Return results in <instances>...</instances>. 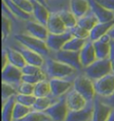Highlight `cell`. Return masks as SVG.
<instances>
[{
  "mask_svg": "<svg viewBox=\"0 0 114 121\" xmlns=\"http://www.w3.org/2000/svg\"><path fill=\"white\" fill-rule=\"evenodd\" d=\"M2 69L4 68L6 65L9 63L8 61V57H7V53H6V51L4 49V47L2 48Z\"/></svg>",
  "mask_w": 114,
  "mask_h": 121,
  "instance_id": "cell-45",
  "label": "cell"
},
{
  "mask_svg": "<svg viewBox=\"0 0 114 121\" xmlns=\"http://www.w3.org/2000/svg\"><path fill=\"white\" fill-rule=\"evenodd\" d=\"M45 79H48V78L46 77V73L43 71V69H42L41 72H39L38 74H34V75H22V81L27 82V83L33 84V85H36L37 83Z\"/></svg>",
  "mask_w": 114,
  "mask_h": 121,
  "instance_id": "cell-37",
  "label": "cell"
},
{
  "mask_svg": "<svg viewBox=\"0 0 114 121\" xmlns=\"http://www.w3.org/2000/svg\"><path fill=\"white\" fill-rule=\"evenodd\" d=\"M70 10L79 19L91 10L89 0H70Z\"/></svg>",
  "mask_w": 114,
  "mask_h": 121,
  "instance_id": "cell-21",
  "label": "cell"
},
{
  "mask_svg": "<svg viewBox=\"0 0 114 121\" xmlns=\"http://www.w3.org/2000/svg\"><path fill=\"white\" fill-rule=\"evenodd\" d=\"M87 41H88V39H82V38L72 37L70 40L66 42V44L63 45L62 49L68 50V51H73V52H79Z\"/></svg>",
  "mask_w": 114,
  "mask_h": 121,
  "instance_id": "cell-32",
  "label": "cell"
},
{
  "mask_svg": "<svg viewBox=\"0 0 114 121\" xmlns=\"http://www.w3.org/2000/svg\"><path fill=\"white\" fill-rule=\"evenodd\" d=\"M3 45H11L12 47L15 48L16 50H18L20 53H22L23 58L25 59L27 63L42 67L43 64H44V62H45V58L42 56V55H40L39 53L34 52L33 50H31L30 48L26 47V46H24V45H22L18 41H16L15 39H13V38H10L6 43H4Z\"/></svg>",
  "mask_w": 114,
  "mask_h": 121,
  "instance_id": "cell-5",
  "label": "cell"
},
{
  "mask_svg": "<svg viewBox=\"0 0 114 121\" xmlns=\"http://www.w3.org/2000/svg\"><path fill=\"white\" fill-rule=\"evenodd\" d=\"M70 33L72 35V37L78 38H82V39H89V36H90V31L86 30L85 28L77 25L74 28L70 30Z\"/></svg>",
  "mask_w": 114,
  "mask_h": 121,
  "instance_id": "cell-38",
  "label": "cell"
},
{
  "mask_svg": "<svg viewBox=\"0 0 114 121\" xmlns=\"http://www.w3.org/2000/svg\"><path fill=\"white\" fill-rule=\"evenodd\" d=\"M95 94L99 97H108L114 93V73L111 72L94 81Z\"/></svg>",
  "mask_w": 114,
  "mask_h": 121,
  "instance_id": "cell-7",
  "label": "cell"
},
{
  "mask_svg": "<svg viewBox=\"0 0 114 121\" xmlns=\"http://www.w3.org/2000/svg\"><path fill=\"white\" fill-rule=\"evenodd\" d=\"M97 3L102 4L103 7L107 8L108 10L114 12V0H95Z\"/></svg>",
  "mask_w": 114,
  "mask_h": 121,
  "instance_id": "cell-42",
  "label": "cell"
},
{
  "mask_svg": "<svg viewBox=\"0 0 114 121\" xmlns=\"http://www.w3.org/2000/svg\"><path fill=\"white\" fill-rule=\"evenodd\" d=\"M58 14L60 15L61 19L62 20V22L65 24L66 28L68 29V30L78 25V20L79 19L73 14L70 9L61 10V11L58 12Z\"/></svg>",
  "mask_w": 114,
  "mask_h": 121,
  "instance_id": "cell-28",
  "label": "cell"
},
{
  "mask_svg": "<svg viewBox=\"0 0 114 121\" xmlns=\"http://www.w3.org/2000/svg\"><path fill=\"white\" fill-rule=\"evenodd\" d=\"M111 40H112L111 37L109 35V33H107V34L102 36L97 40L93 41L97 59H107V58H109Z\"/></svg>",
  "mask_w": 114,
  "mask_h": 121,
  "instance_id": "cell-14",
  "label": "cell"
},
{
  "mask_svg": "<svg viewBox=\"0 0 114 121\" xmlns=\"http://www.w3.org/2000/svg\"><path fill=\"white\" fill-rule=\"evenodd\" d=\"M18 121H53L45 111L32 110L27 116Z\"/></svg>",
  "mask_w": 114,
  "mask_h": 121,
  "instance_id": "cell-33",
  "label": "cell"
},
{
  "mask_svg": "<svg viewBox=\"0 0 114 121\" xmlns=\"http://www.w3.org/2000/svg\"><path fill=\"white\" fill-rule=\"evenodd\" d=\"M2 2L7 6L8 9L12 12V13L15 15L18 19L24 21V22L30 21V20H33L32 14H30V13H28L26 12H24L13 0H2Z\"/></svg>",
  "mask_w": 114,
  "mask_h": 121,
  "instance_id": "cell-24",
  "label": "cell"
},
{
  "mask_svg": "<svg viewBox=\"0 0 114 121\" xmlns=\"http://www.w3.org/2000/svg\"><path fill=\"white\" fill-rule=\"evenodd\" d=\"M16 102L22 103L23 105L31 107L34 105L37 97L34 95H22V94H17L15 95Z\"/></svg>",
  "mask_w": 114,
  "mask_h": 121,
  "instance_id": "cell-36",
  "label": "cell"
},
{
  "mask_svg": "<svg viewBox=\"0 0 114 121\" xmlns=\"http://www.w3.org/2000/svg\"><path fill=\"white\" fill-rule=\"evenodd\" d=\"M96 96H97V95H96ZM99 98L101 99L103 102H105L106 104L110 106L112 109H114V93L111 95L108 96V97H99Z\"/></svg>",
  "mask_w": 114,
  "mask_h": 121,
  "instance_id": "cell-44",
  "label": "cell"
},
{
  "mask_svg": "<svg viewBox=\"0 0 114 121\" xmlns=\"http://www.w3.org/2000/svg\"><path fill=\"white\" fill-rule=\"evenodd\" d=\"M13 35V29L11 21L8 19L6 16L2 15V41L3 44L12 38Z\"/></svg>",
  "mask_w": 114,
  "mask_h": 121,
  "instance_id": "cell-30",
  "label": "cell"
},
{
  "mask_svg": "<svg viewBox=\"0 0 114 121\" xmlns=\"http://www.w3.org/2000/svg\"><path fill=\"white\" fill-rule=\"evenodd\" d=\"M32 2H33V13H32L33 19L36 22L46 26L47 21H48L49 16L51 14L50 10L48 9L47 6L41 4L38 1L32 0Z\"/></svg>",
  "mask_w": 114,
  "mask_h": 121,
  "instance_id": "cell-20",
  "label": "cell"
},
{
  "mask_svg": "<svg viewBox=\"0 0 114 121\" xmlns=\"http://www.w3.org/2000/svg\"><path fill=\"white\" fill-rule=\"evenodd\" d=\"M43 71L46 73L47 78H65L74 79L79 71L74 68L65 64L60 60L53 59V57L45 58V62L41 67Z\"/></svg>",
  "mask_w": 114,
  "mask_h": 121,
  "instance_id": "cell-1",
  "label": "cell"
},
{
  "mask_svg": "<svg viewBox=\"0 0 114 121\" xmlns=\"http://www.w3.org/2000/svg\"><path fill=\"white\" fill-rule=\"evenodd\" d=\"M99 22L97 17L95 15V13L90 10L87 14H85L84 16L79 18L78 20V25L83 27L86 30H90L94 28V27Z\"/></svg>",
  "mask_w": 114,
  "mask_h": 121,
  "instance_id": "cell-27",
  "label": "cell"
},
{
  "mask_svg": "<svg viewBox=\"0 0 114 121\" xmlns=\"http://www.w3.org/2000/svg\"><path fill=\"white\" fill-rule=\"evenodd\" d=\"M107 121H114V109H112V110L110 111V114L109 117H108Z\"/></svg>",
  "mask_w": 114,
  "mask_h": 121,
  "instance_id": "cell-46",
  "label": "cell"
},
{
  "mask_svg": "<svg viewBox=\"0 0 114 121\" xmlns=\"http://www.w3.org/2000/svg\"><path fill=\"white\" fill-rule=\"evenodd\" d=\"M19 7L30 14L33 13V2L32 0H13Z\"/></svg>",
  "mask_w": 114,
  "mask_h": 121,
  "instance_id": "cell-40",
  "label": "cell"
},
{
  "mask_svg": "<svg viewBox=\"0 0 114 121\" xmlns=\"http://www.w3.org/2000/svg\"><path fill=\"white\" fill-rule=\"evenodd\" d=\"M68 106L66 104L64 96H62L59 99V101L53 103V105L49 107L46 112L53 121H65L69 114Z\"/></svg>",
  "mask_w": 114,
  "mask_h": 121,
  "instance_id": "cell-8",
  "label": "cell"
},
{
  "mask_svg": "<svg viewBox=\"0 0 114 121\" xmlns=\"http://www.w3.org/2000/svg\"><path fill=\"white\" fill-rule=\"evenodd\" d=\"M79 59L83 68L90 65L95 60H97L96 53L95 51V46H94L92 40L88 39V41L86 42L82 49L79 51Z\"/></svg>",
  "mask_w": 114,
  "mask_h": 121,
  "instance_id": "cell-17",
  "label": "cell"
},
{
  "mask_svg": "<svg viewBox=\"0 0 114 121\" xmlns=\"http://www.w3.org/2000/svg\"><path fill=\"white\" fill-rule=\"evenodd\" d=\"M22 69L8 63L4 68L2 69V82L10 84L17 88L22 82Z\"/></svg>",
  "mask_w": 114,
  "mask_h": 121,
  "instance_id": "cell-9",
  "label": "cell"
},
{
  "mask_svg": "<svg viewBox=\"0 0 114 121\" xmlns=\"http://www.w3.org/2000/svg\"><path fill=\"white\" fill-rule=\"evenodd\" d=\"M12 38L15 39L16 41L21 43L22 45L26 46L30 49L33 50L34 52L39 53L44 58L50 57L51 55V50L48 48L45 40H42L27 34V33H20V34L13 35Z\"/></svg>",
  "mask_w": 114,
  "mask_h": 121,
  "instance_id": "cell-2",
  "label": "cell"
},
{
  "mask_svg": "<svg viewBox=\"0 0 114 121\" xmlns=\"http://www.w3.org/2000/svg\"><path fill=\"white\" fill-rule=\"evenodd\" d=\"M50 56L72 67L78 71L81 72L83 69V66L81 64L79 59V52H73V51L61 49L57 52H52Z\"/></svg>",
  "mask_w": 114,
  "mask_h": 121,
  "instance_id": "cell-6",
  "label": "cell"
},
{
  "mask_svg": "<svg viewBox=\"0 0 114 121\" xmlns=\"http://www.w3.org/2000/svg\"><path fill=\"white\" fill-rule=\"evenodd\" d=\"M94 110L92 121H107L110 116L112 108L103 102L98 96H95L94 99Z\"/></svg>",
  "mask_w": 114,
  "mask_h": 121,
  "instance_id": "cell-13",
  "label": "cell"
},
{
  "mask_svg": "<svg viewBox=\"0 0 114 121\" xmlns=\"http://www.w3.org/2000/svg\"><path fill=\"white\" fill-rule=\"evenodd\" d=\"M82 72L92 80L99 79L104 76L112 72L111 63L109 58L107 59H97L93 63L83 68Z\"/></svg>",
  "mask_w": 114,
  "mask_h": 121,
  "instance_id": "cell-4",
  "label": "cell"
},
{
  "mask_svg": "<svg viewBox=\"0 0 114 121\" xmlns=\"http://www.w3.org/2000/svg\"><path fill=\"white\" fill-rule=\"evenodd\" d=\"M16 103L15 95L2 102V121H13V109Z\"/></svg>",
  "mask_w": 114,
  "mask_h": 121,
  "instance_id": "cell-25",
  "label": "cell"
},
{
  "mask_svg": "<svg viewBox=\"0 0 114 121\" xmlns=\"http://www.w3.org/2000/svg\"><path fill=\"white\" fill-rule=\"evenodd\" d=\"M109 60L111 63V68H112V72L114 73V39L110 42V54H109Z\"/></svg>",
  "mask_w": 114,
  "mask_h": 121,
  "instance_id": "cell-43",
  "label": "cell"
},
{
  "mask_svg": "<svg viewBox=\"0 0 114 121\" xmlns=\"http://www.w3.org/2000/svg\"><path fill=\"white\" fill-rule=\"evenodd\" d=\"M94 102H89L86 107L79 110H70L65 121H92Z\"/></svg>",
  "mask_w": 114,
  "mask_h": 121,
  "instance_id": "cell-16",
  "label": "cell"
},
{
  "mask_svg": "<svg viewBox=\"0 0 114 121\" xmlns=\"http://www.w3.org/2000/svg\"><path fill=\"white\" fill-rule=\"evenodd\" d=\"M113 26H114V20L110 21V22H99L90 30L89 39L92 40V41L97 40V39H99L102 36L107 34Z\"/></svg>",
  "mask_w": 114,
  "mask_h": 121,
  "instance_id": "cell-23",
  "label": "cell"
},
{
  "mask_svg": "<svg viewBox=\"0 0 114 121\" xmlns=\"http://www.w3.org/2000/svg\"><path fill=\"white\" fill-rule=\"evenodd\" d=\"M108 33H109V35L111 37V38H112V39H114V26L110 29V30L108 32Z\"/></svg>",
  "mask_w": 114,
  "mask_h": 121,
  "instance_id": "cell-47",
  "label": "cell"
},
{
  "mask_svg": "<svg viewBox=\"0 0 114 121\" xmlns=\"http://www.w3.org/2000/svg\"><path fill=\"white\" fill-rule=\"evenodd\" d=\"M49 82L51 86V95L57 98H61L64 96L73 87L72 79L50 78Z\"/></svg>",
  "mask_w": 114,
  "mask_h": 121,
  "instance_id": "cell-10",
  "label": "cell"
},
{
  "mask_svg": "<svg viewBox=\"0 0 114 121\" xmlns=\"http://www.w3.org/2000/svg\"><path fill=\"white\" fill-rule=\"evenodd\" d=\"M32 110L33 109L31 107L23 105L22 103H19V102H16L14 109H13V121H18L20 119H22V117L27 116Z\"/></svg>",
  "mask_w": 114,
  "mask_h": 121,
  "instance_id": "cell-34",
  "label": "cell"
},
{
  "mask_svg": "<svg viewBox=\"0 0 114 121\" xmlns=\"http://www.w3.org/2000/svg\"><path fill=\"white\" fill-rule=\"evenodd\" d=\"M72 38V35L70 30H67L61 34H51L49 33L46 38V43L51 52H57L62 49L66 42Z\"/></svg>",
  "mask_w": 114,
  "mask_h": 121,
  "instance_id": "cell-12",
  "label": "cell"
},
{
  "mask_svg": "<svg viewBox=\"0 0 114 121\" xmlns=\"http://www.w3.org/2000/svg\"><path fill=\"white\" fill-rule=\"evenodd\" d=\"M59 99L60 98L54 97L53 95L44 96V97H37L34 105L32 106V109L34 110H38V111H45L49 107L53 105V103L58 102Z\"/></svg>",
  "mask_w": 114,
  "mask_h": 121,
  "instance_id": "cell-26",
  "label": "cell"
},
{
  "mask_svg": "<svg viewBox=\"0 0 114 121\" xmlns=\"http://www.w3.org/2000/svg\"><path fill=\"white\" fill-rule=\"evenodd\" d=\"M46 28L51 34H61L68 30L58 13H51L46 23Z\"/></svg>",
  "mask_w": 114,
  "mask_h": 121,
  "instance_id": "cell-19",
  "label": "cell"
},
{
  "mask_svg": "<svg viewBox=\"0 0 114 121\" xmlns=\"http://www.w3.org/2000/svg\"><path fill=\"white\" fill-rule=\"evenodd\" d=\"M34 95L36 97H44V96L52 95L49 79L42 80L35 85Z\"/></svg>",
  "mask_w": 114,
  "mask_h": 121,
  "instance_id": "cell-29",
  "label": "cell"
},
{
  "mask_svg": "<svg viewBox=\"0 0 114 121\" xmlns=\"http://www.w3.org/2000/svg\"><path fill=\"white\" fill-rule=\"evenodd\" d=\"M34 88L35 85L22 81L17 86V92L18 94H22V95H34Z\"/></svg>",
  "mask_w": 114,
  "mask_h": 121,
  "instance_id": "cell-39",
  "label": "cell"
},
{
  "mask_svg": "<svg viewBox=\"0 0 114 121\" xmlns=\"http://www.w3.org/2000/svg\"><path fill=\"white\" fill-rule=\"evenodd\" d=\"M46 1H47V0H46Z\"/></svg>",
  "mask_w": 114,
  "mask_h": 121,
  "instance_id": "cell-49",
  "label": "cell"
},
{
  "mask_svg": "<svg viewBox=\"0 0 114 121\" xmlns=\"http://www.w3.org/2000/svg\"><path fill=\"white\" fill-rule=\"evenodd\" d=\"M73 89L82 95L88 102H93L96 96L94 80L85 75L82 71L73 79Z\"/></svg>",
  "mask_w": 114,
  "mask_h": 121,
  "instance_id": "cell-3",
  "label": "cell"
},
{
  "mask_svg": "<svg viewBox=\"0 0 114 121\" xmlns=\"http://www.w3.org/2000/svg\"><path fill=\"white\" fill-rule=\"evenodd\" d=\"M46 5L51 13H58L70 9V0H47Z\"/></svg>",
  "mask_w": 114,
  "mask_h": 121,
  "instance_id": "cell-31",
  "label": "cell"
},
{
  "mask_svg": "<svg viewBox=\"0 0 114 121\" xmlns=\"http://www.w3.org/2000/svg\"><path fill=\"white\" fill-rule=\"evenodd\" d=\"M18 94L17 88L10 84L2 82V102H5L12 96H14Z\"/></svg>",
  "mask_w": 114,
  "mask_h": 121,
  "instance_id": "cell-35",
  "label": "cell"
},
{
  "mask_svg": "<svg viewBox=\"0 0 114 121\" xmlns=\"http://www.w3.org/2000/svg\"><path fill=\"white\" fill-rule=\"evenodd\" d=\"M3 47L6 51L9 63L14 65L20 69H22L27 63L25 59L23 58L22 53H20L18 50H16L15 48L12 47L11 45H3Z\"/></svg>",
  "mask_w": 114,
  "mask_h": 121,
  "instance_id": "cell-22",
  "label": "cell"
},
{
  "mask_svg": "<svg viewBox=\"0 0 114 121\" xmlns=\"http://www.w3.org/2000/svg\"><path fill=\"white\" fill-rule=\"evenodd\" d=\"M65 102L70 110H79L83 109L88 104V102L81 95H79L73 87L64 95Z\"/></svg>",
  "mask_w": 114,
  "mask_h": 121,
  "instance_id": "cell-15",
  "label": "cell"
},
{
  "mask_svg": "<svg viewBox=\"0 0 114 121\" xmlns=\"http://www.w3.org/2000/svg\"><path fill=\"white\" fill-rule=\"evenodd\" d=\"M22 71L23 75H34V74H38L39 72H41L42 68L37 65L26 63L22 68Z\"/></svg>",
  "mask_w": 114,
  "mask_h": 121,
  "instance_id": "cell-41",
  "label": "cell"
},
{
  "mask_svg": "<svg viewBox=\"0 0 114 121\" xmlns=\"http://www.w3.org/2000/svg\"><path fill=\"white\" fill-rule=\"evenodd\" d=\"M91 11L95 13L100 22H106L114 20V12L108 10L95 0H89Z\"/></svg>",
  "mask_w": 114,
  "mask_h": 121,
  "instance_id": "cell-18",
  "label": "cell"
},
{
  "mask_svg": "<svg viewBox=\"0 0 114 121\" xmlns=\"http://www.w3.org/2000/svg\"><path fill=\"white\" fill-rule=\"evenodd\" d=\"M23 33H27L31 36H33L35 38L46 41L48 35H49V31H48L46 25L38 22L33 19L27 21L25 22Z\"/></svg>",
  "mask_w": 114,
  "mask_h": 121,
  "instance_id": "cell-11",
  "label": "cell"
},
{
  "mask_svg": "<svg viewBox=\"0 0 114 121\" xmlns=\"http://www.w3.org/2000/svg\"><path fill=\"white\" fill-rule=\"evenodd\" d=\"M36 1H38V2H40L41 4H45L46 6H47V5H46V0H36Z\"/></svg>",
  "mask_w": 114,
  "mask_h": 121,
  "instance_id": "cell-48",
  "label": "cell"
}]
</instances>
